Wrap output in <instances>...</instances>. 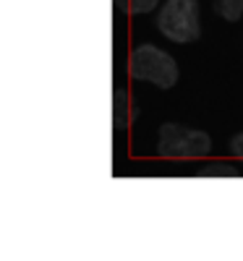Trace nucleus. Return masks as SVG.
I'll return each instance as SVG.
<instances>
[{
	"mask_svg": "<svg viewBox=\"0 0 243 261\" xmlns=\"http://www.w3.org/2000/svg\"><path fill=\"white\" fill-rule=\"evenodd\" d=\"M128 73L136 81H149L160 89H170L178 81V63L157 45H136L128 55Z\"/></svg>",
	"mask_w": 243,
	"mask_h": 261,
	"instance_id": "obj_1",
	"label": "nucleus"
},
{
	"mask_svg": "<svg viewBox=\"0 0 243 261\" xmlns=\"http://www.w3.org/2000/svg\"><path fill=\"white\" fill-rule=\"evenodd\" d=\"M199 175L202 178H214V175H223V178H235L238 175V167H233V165H207V167H202L199 170Z\"/></svg>",
	"mask_w": 243,
	"mask_h": 261,
	"instance_id": "obj_6",
	"label": "nucleus"
},
{
	"mask_svg": "<svg viewBox=\"0 0 243 261\" xmlns=\"http://www.w3.org/2000/svg\"><path fill=\"white\" fill-rule=\"evenodd\" d=\"M157 29L175 45H188L202 37L199 0H165L157 11Z\"/></svg>",
	"mask_w": 243,
	"mask_h": 261,
	"instance_id": "obj_2",
	"label": "nucleus"
},
{
	"mask_svg": "<svg viewBox=\"0 0 243 261\" xmlns=\"http://www.w3.org/2000/svg\"><path fill=\"white\" fill-rule=\"evenodd\" d=\"M212 8L217 11L220 18L230 21V24H235V21L243 18V0H214Z\"/></svg>",
	"mask_w": 243,
	"mask_h": 261,
	"instance_id": "obj_4",
	"label": "nucleus"
},
{
	"mask_svg": "<svg viewBox=\"0 0 243 261\" xmlns=\"http://www.w3.org/2000/svg\"><path fill=\"white\" fill-rule=\"evenodd\" d=\"M230 154L238 157V160H243V130L230 139Z\"/></svg>",
	"mask_w": 243,
	"mask_h": 261,
	"instance_id": "obj_7",
	"label": "nucleus"
},
{
	"mask_svg": "<svg viewBox=\"0 0 243 261\" xmlns=\"http://www.w3.org/2000/svg\"><path fill=\"white\" fill-rule=\"evenodd\" d=\"M157 3H160V0H115L118 11H123V13H134V16L154 11V8H157Z\"/></svg>",
	"mask_w": 243,
	"mask_h": 261,
	"instance_id": "obj_5",
	"label": "nucleus"
},
{
	"mask_svg": "<svg viewBox=\"0 0 243 261\" xmlns=\"http://www.w3.org/2000/svg\"><path fill=\"white\" fill-rule=\"evenodd\" d=\"M212 151V139L207 130L188 128L181 123H162L157 139V154L165 160H196Z\"/></svg>",
	"mask_w": 243,
	"mask_h": 261,
	"instance_id": "obj_3",
	"label": "nucleus"
}]
</instances>
